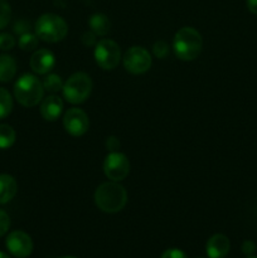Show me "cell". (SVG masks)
Segmentation results:
<instances>
[{"mask_svg":"<svg viewBox=\"0 0 257 258\" xmlns=\"http://www.w3.org/2000/svg\"><path fill=\"white\" fill-rule=\"evenodd\" d=\"M95 203L105 213H117L127 203V193L118 181H107L96 189Z\"/></svg>","mask_w":257,"mask_h":258,"instance_id":"cell-1","label":"cell"},{"mask_svg":"<svg viewBox=\"0 0 257 258\" xmlns=\"http://www.w3.org/2000/svg\"><path fill=\"white\" fill-rule=\"evenodd\" d=\"M203 48L201 33L191 27H183L175 33L173 40V49L176 57L181 60H194L199 57Z\"/></svg>","mask_w":257,"mask_h":258,"instance_id":"cell-2","label":"cell"},{"mask_svg":"<svg viewBox=\"0 0 257 258\" xmlns=\"http://www.w3.org/2000/svg\"><path fill=\"white\" fill-rule=\"evenodd\" d=\"M44 96V87L34 75H23L14 85V97L24 107H34Z\"/></svg>","mask_w":257,"mask_h":258,"instance_id":"cell-3","label":"cell"},{"mask_svg":"<svg viewBox=\"0 0 257 258\" xmlns=\"http://www.w3.org/2000/svg\"><path fill=\"white\" fill-rule=\"evenodd\" d=\"M34 30L37 37L43 42L58 43L67 35L68 25L59 15L47 13L38 18Z\"/></svg>","mask_w":257,"mask_h":258,"instance_id":"cell-4","label":"cell"},{"mask_svg":"<svg viewBox=\"0 0 257 258\" xmlns=\"http://www.w3.org/2000/svg\"><path fill=\"white\" fill-rule=\"evenodd\" d=\"M62 91L67 102L80 105L90 97L92 91V80L87 73L77 72L66 81Z\"/></svg>","mask_w":257,"mask_h":258,"instance_id":"cell-5","label":"cell"},{"mask_svg":"<svg viewBox=\"0 0 257 258\" xmlns=\"http://www.w3.org/2000/svg\"><path fill=\"white\" fill-rule=\"evenodd\" d=\"M95 60L98 67L111 71L118 66L121 60V50L116 42L111 39H102L95 45Z\"/></svg>","mask_w":257,"mask_h":258,"instance_id":"cell-6","label":"cell"},{"mask_svg":"<svg viewBox=\"0 0 257 258\" xmlns=\"http://www.w3.org/2000/svg\"><path fill=\"white\" fill-rule=\"evenodd\" d=\"M123 67L131 75H143L151 67V55L145 48L131 47L123 54Z\"/></svg>","mask_w":257,"mask_h":258,"instance_id":"cell-7","label":"cell"},{"mask_svg":"<svg viewBox=\"0 0 257 258\" xmlns=\"http://www.w3.org/2000/svg\"><path fill=\"white\" fill-rule=\"evenodd\" d=\"M105 175L112 181H121L130 173V161L125 154L112 151L108 154L103 163Z\"/></svg>","mask_w":257,"mask_h":258,"instance_id":"cell-8","label":"cell"},{"mask_svg":"<svg viewBox=\"0 0 257 258\" xmlns=\"http://www.w3.org/2000/svg\"><path fill=\"white\" fill-rule=\"evenodd\" d=\"M63 126H65L66 131H67L70 135L76 136H82L85 135L88 131L90 127V120H88V116L86 115V112L81 108L73 107L70 108L67 112L65 113V117H63Z\"/></svg>","mask_w":257,"mask_h":258,"instance_id":"cell-9","label":"cell"},{"mask_svg":"<svg viewBox=\"0 0 257 258\" xmlns=\"http://www.w3.org/2000/svg\"><path fill=\"white\" fill-rule=\"evenodd\" d=\"M7 248L13 256L18 258H25L33 251V241L29 234L23 231H14L7 237Z\"/></svg>","mask_w":257,"mask_h":258,"instance_id":"cell-10","label":"cell"},{"mask_svg":"<svg viewBox=\"0 0 257 258\" xmlns=\"http://www.w3.org/2000/svg\"><path fill=\"white\" fill-rule=\"evenodd\" d=\"M55 64V57L50 50L38 49L30 58V68L37 75H47Z\"/></svg>","mask_w":257,"mask_h":258,"instance_id":"cell-11","label":"cell"},{"mask_svg":"<svg viewBox=\"0 0 257 258\" xmlns=\"http://www.w3.org/2000/svg\"><path fill=\"white\" fill-rule=\"evenodd\" d=\"M231 249V242L224 234L217 233L207 242L206 251L209 258H224Z\"/></svg>","mask_w":257,"mask_h":258,"instance_id":"cell-12","label":"cell"},{"mask_svg":"<svg viewBox=\"0 0 257 258\" xmlns=\"http://www.w3.org/2000/svg\"><path fill=\"white\" fill-rule=\"evenodd\" d=\"M63 111V101L58 96L50 95L40 105V115L47 121H55Z\"/></svg>","mask_w":257,"mask_h":258,"instance_id":"cell-13","label":"cell"},{"mask_svg":"<svg viewBox=\"0 0 257 258\" xmlns=\"http://www.w3.org/2000/svg\"><path fill=\"white\" fill-rule=\"evenodd\" d=\"M18 191V184L9 174H0V204L12 201Z\"/></svg>","mask_w":257,"mask_h":258,"instance_id":"cell-14","label":"cell"},{"mask_svg":"<svg viewBox=\"0 0 257 258\" xmlns=\"http://www.w3.org/2000/svg\"><path fill=\"white\" fill-rule=\"evenodd\" d=\"M88 25H90V29L93 34L97 37H105L108 32H110L111 23L110 19L106 17L102 13H96V14L91 15L90 19H88Z\"/></svg>","mask_w":257,"mask_h":258,"instance_id":"cell-15","label":"cell"},{"mask_svg":"<svg viewBox=\"0 0 257 258\" xmlns=\"http://www.w3.org/2000/svg\"><path fill=\"white\" fill-rule=\"evenodd\" d=\"M17 73V62L9 54H0V82H9Z\"/></svg>","mask_w":257,"mask_h":258,"instance_id":"cell-16","label":"cell"},{"mask_svg":"<svg viewBox=\"0 0 257 258\" xmlns=\"http://www.w3.org/2000/svg\"><path fill=\"white\" fill-rule=\"evenodd\" d=\"M15 139H17V134H15L14 128L7 123H2L0 125V149L5 150L14 145Z\"/></svg>","mask_w":257,"mask_h":258,"instance_id":"cell-17","label":"cell"},{"mask_svg":"<svg viewBox=\"0 0 257 258\" xmlns=\"http://www.w3.org/2000/svg\"><path fill=\"white\" fill-rule=\"evenodd\" d=\"M13 111V97L5 88L0 87V120L8 117Z\"/></svg>","mask_w":257,"mask_h":258,"instance_id":"cell-18","label":"cell"},{"mask_svg":"<svg viewBox=\"0 0 257 258\" xmlns=\"http://www.w3.org/2000/svg\"><path fill=\"white\" fill-rule=\"evenodd\" d=\"M38 43H39V38L37 37V34H32V33L27 32L20 34L19 38V48L25 52H32L38 48Z\"/></svg>","mask_w":257,"mask_h":258,"instance_id":"cell-19","label":"cell"},{"mask_svg":"<svg viewBox=\"0 0 257 258\" xmlns=\"http://www.w3.org/2000/svg\"><path fill=\"white\" fill-rule=\"evenodd\" d=\"M43 87H44V91H48L50 93H57L58 91H60L63 88V85L65 83L62 82V78L60 76L54 75V73H50L47 77L43 80Z\"/></svg>","mask_w":257,"mask_h":258,"instance_id":"cell-20","label":"cell"},{"mask_svg":"<svg viewBox=\"0 0 257 258\" xmlns=\"http://www.w3.org/2000/svg\"><path fill=\"white\" fill-rule=\"evenodd\" d=\"M12 19V8L7 0H0V29H4Z\"/></svg>","mask_w":257,"mask_h":258,"instance_id":"cell-21","label":"cell"},{"mask_svg":"<svg viewBox=\"0 0 257 258\" xmlns=\"http://www.w3.org/2000/svg\"><path fill=\"white\" fill-rule=\"evenodd\" d=\"M153 52L156 58H159V59H164V58L168 57L169 54V45L166 44L164 40H158V42L154 44Z\"/></svg>","mask_w":257,"mask_h":258,"instance_id":"cell-22","label":"cell"},{"mask_svg":"<svg viewBox=\"0 0 257 258\" xmlns=\"http://www.w3.org/2000/svg\"><path fill=\"white\" fill-rule=\"evenodd\" d=\"M15 45V39L9 33H0V49L10 50Z\"/></svg>","mask_w":257,"mask_h":258,"instance_id":"cell-23","label":"cell"},{"mask_svg":"<svg viewBox=\"0 0 257 258\" xmlns=\"http://www.w3.org/2000/svg\"><path fill=\"white\" fill-rule=\"evenodd\" d=\"M10 227V218L8 213L3 209H0V237L4 236Z\"/></svg>","mask_w":257,"mask_h":258,"instance_id":"cell-24","label":"cell"},{"mask_svg":"<svg viewBox=\"0 0 257 258\" xmlns=\"http://www.w3.org/2000/svg\"><path fill=\"white\" fill-rule=\"evenodd\" d=\"M161 258H188V257H186V254L184 253L181 249L170 248V249H166V251L164 252Z\"/></svg>","mask_w":257,"mask_h":258,"instance_id":"cell-25","label":"cell"},{"mask_svg":"<svg viewBox=\"0 0 257 258\" xmlns=\"http://www.w3.org/2000/svg\"><path fill=\"white\" fill-rule=\"evenodd\" d=\"M106 148H107V150L110 151V153L117 151L118 148H120V141H118V139L115 138V136H110V138H107V140H106Z\"/></svg>","mask_w":257,"mask_h":258,"instance_id":"cell-26","label":"cell"},{"mask_svg":"<svg viewBox=\"0 0 257 258\" xmlns=\"http://www.w3.org/2000/svg\"><path fill=\"white\" fill-rule=\"evenodd\" d=\"M242 252H243L246 256H252V254L256 252V244L252 241H244L242 243Z\"/></svg>","mask_w":257,"mask_h":258,"instance_id":"cell-27","label":"cell"},{"mask_svg":"<svg viewBox=\"0 0 257 258\" xmlns=\"http://www.w3.org/2000/svg\"><path fill=\"white\" fill-rule=\"evenodd\" d=\"M82 43L86 47H91L96 43V35L92 32H86L82 35Z\"/></svg>","mask_w":257,"mask_h":258,"instance_id":"cell-28","label":"cell"},{"mask_svg":"<svg viewBox=\"0 0 257 258\" xmlns=\"http://www.w3.org/2000/svg\"><path fill=\"white\" fill-rule=\"evenodd\" d=\"M15 32L20 33V34L29 32V23L18 22L17 24H15Z\"/></svg>","mask_w":257,"mask_h":258,"instance_id":"cell-29","label":"cell"},{"mask_svg":"<svg viewBox=\"0 0 257 258\" xmlns=\"http://www.w3.org/2000/svg\"><path fill=\"white\" fill-rule=\"evenodd\" d=\"M247 9L252 13V14L257 15V0H247Z\"/></svg>","mask_w":257,"mask_h":258,"instance_id":"cell-30","label":"cell"},{"mask_svg":"<svg viewBox=\"0 0 257 258\" xmlns=\"http://www.w3.org/2000/svg\"><path fill=\"white\" fill-rule=\"evenodd\" d=\"M0 258H10L8 254H5L4 252H0Z\"/></svg>","mask_w":257,"mask_h":258,"instance_id":"cell-31","label":"cell"},{"mask_svg":"<svg viewBox=\"0 0 257 258\" xmlns=\"http://www.w3.org/2000/svg\"><path fill=\"white\" fill-rule=\"evenodd\" d=\"M247 258H257V257L256 256H248Z\"/></svg>","mask_w":257,"mask_h":258,"instance_id":"cell-32","label":"cell"},{"mask_svg":"<svg viewBox=\"0 0 257 258\" xmlns=\"http://www.w3.org/2000/svg\"><path fill=\"white\" fill-rule=\"evenodd\" d=\"M60 258H76V257H70V256H67V257H60Z\"/></svg>","mask_w":257,"mask_h":258,"instance_id":"cell-33","label":"cell"}]
</instances>
